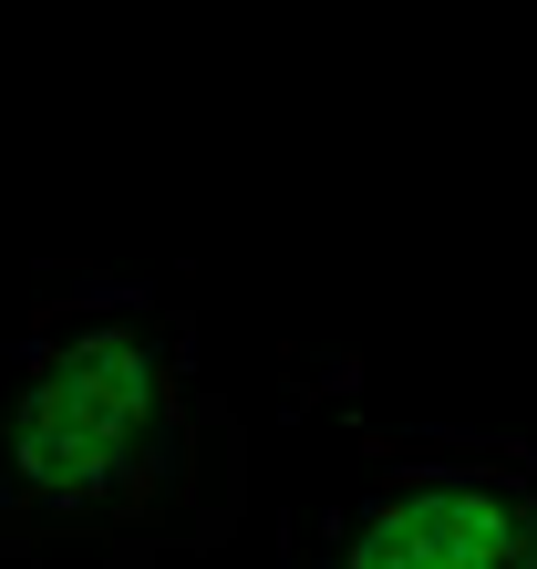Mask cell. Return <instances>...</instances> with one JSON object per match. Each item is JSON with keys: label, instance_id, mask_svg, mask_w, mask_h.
<instances>
[{"label": "cell", "instance_id": "cell-2", "mask_svg": "<svg viewBox=\"0 0 537 569\" xmlns=\"http://www.w3.org/2000/svg\"><path fill=\"white\" fill-rule=\"evenodd\" d=\"M352 477L311 508L300 569H537V446L393 435L342 405Z\"/></svg>", "mask_w": 537, "mask_h": 569}, {"label": "cell", "instance_id": "cell-1", "mask_svg": "<svg viewBox=\"0 0 537 569\" xmlns=\"http://www.w3.org/2000/svg\"><path fill=\"white\" fill-rule=\"evenodd\" d=\"M249 508V435L176 300L52 280L0 342V559L196 569Z\"/></svg>", "mask_w": 537, "mask_h": 569}]
</instances>
